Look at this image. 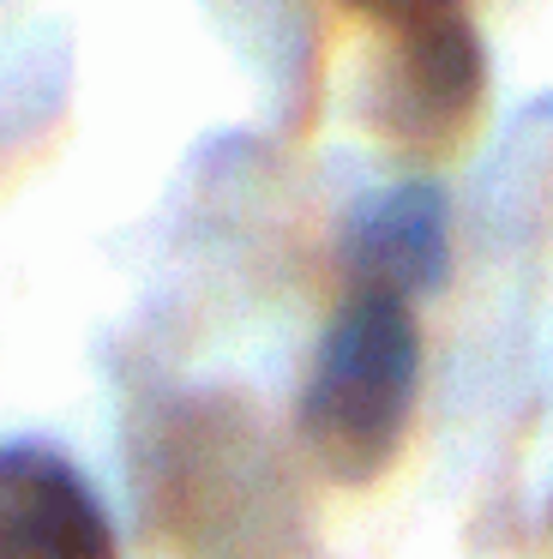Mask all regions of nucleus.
<instances>
[{"label": "nucleus", "mask_w": 553, "mask_h": 559, "mask_svg": "<svg viewBox=\"0 0 553 559\" xmlns=\"http://www.w3.org/2000/svg\"><path fill=\"white\" fill-rule=\"evenodd\" d=\"M0 559H120L91 481L48 445H0Z\"/></svg>", "instance_id": "nucleus-4"}, {"label": "nucleus", "mask_w": 553, "mask_h": 559, "mask_svg": "<svg viewBox=\"0 0 553 559\" xmlns=\"http://www.w3.org/2000/svg\"><path fill=\"white\" fill-rule=\"evenodd\" d=\"M421 331L415 301L349 283L301 385V445L337 487H373L415 421Z\"/></svg>", "instance_id": "nucleus-2"}, {"label": "nucleus", "mask_w": 553, "mask_h": 559, "mask_svg": "<svg viewBox=\"0 0 553 559\" xmlns=\"http://www.w3.org/2000/svg\"><path fill=\"white\" fill-rule=\"evenodd\" d=\"M487 103V55L469 19L391 31L367 79V127L391 157L445 163L481 121Z\"/></svg>", "instance_id": "nucleus-3"}, {"label": "nucleus", "mask_w": 553, "mask_h": 559, "mask_svg": "<svg viewBox=\"0 0 553 559\" xmlns=\"http://www.w3.org/2000/svg\"><path fill=\"white\" fill-rule=\"evenodd\" d=\"M349 283L367 289H391L415 301L433 277L445 271V211L433 187H397V193L373 199L355 223H349Z\"/></svg>", "instance_id": "nucleus-5"}, {"label": "nucleus", "mask_w": 553, "mask_h": 559, "mask_svg": "<svg viewBox=\"0 0 553 559\" xmlns=\"http://www.w3.org/2000/svg\"><path fill=\"white\" fill-rule=\"evenodd\" d=\"M151 530L175 559H295V493L235 403H192L156 439Z\"/></svg>", "instance_id": "nucleus-1"}, {"label": "nucleus", "mask_w": 553, "mask_h": 559, "mask_svg": "<svg viewBox=\"0 0 553 559\" xmlns=\"http://www.w3.org/2000/svg\"><path fill=\"white\" fill-rule=\"evenodd\" d=\"M349 13H361L367 25H379L385 37L391 31H409V25H433V19H457L463 0H343Z\"/></svg>", "instance_id": "nucleus-6"}]
</instances>
